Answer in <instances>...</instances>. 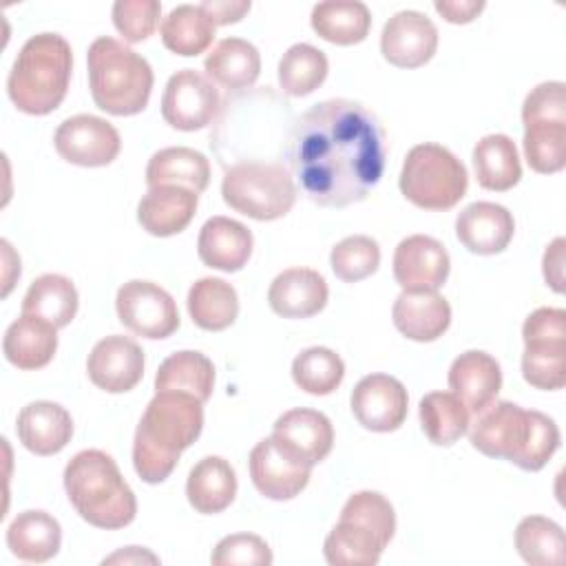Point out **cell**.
Returning <instances> with one entry per match:
<instances>
[{
  "label": "cell",
  "mask_w": 566,
  "mask_h": 566,
  "mask_svg": "<svg viewBox=\"0 0 566 566\" xmlns=\"http://www.w3.org/2000/svg\"><path fill=\"white\" fill-rule=\"evenodd\" d=\"M221 111V95L217 84L195 71L181 69L166 82L161 95V117L177 130H199L212 124Z\"/></svg>",
  "instance_id": "obj_10"
},
{
  "label": "cell",
  "mask_w": 566,
  "mask_h": 566,
  "mask_svg": "<svg viewBox=\"0 0 566 566\" xmlns=\"http://www.w3.org/2000/svg\"><path fill=\"white\" fill-rule=\"evenodd\" d=\"M285 159L303 195L325 208L363 201L385 172V130L354 99H325L292 122Z\"/></svg>",
  "instance_id": "obj_1"
},
{
  "label": "cell",
  "mask_w": 566,
  "mask_h": 566,
  "mask_svg": "<svg viewBox=\"0 0 566 566\" xmlns=\"http://www.w3.org/2000/svg\"><path fill=\"white\" fill-rule=\"evenodd\" d=\"M159 15L161 2L157 0H117L113 4V24L130 44L150 38L159 24Z\"/></svg>",
  "instance_id": "obj_45"
},
{
  "label": "cell",
  "mask_w": 566,
  "mask_h": 566,
  "mask_svg": "<svg viewBox=\"0 0 566 566\" xmlns=\"http://www.w3.org/2000/svg\"><path fill=\"white\" fill-rule=\"evenodd\" d=\"M310 22L323 40L338 46H349L367 38L371 13L367 4L358 0H327L314 4Z\"/></svg>",
  "instance_id": "obj_32"
},
{
  "label": "cell",
  "mask_w": 566,
  "mask_h": 566,
  "mask_svg": "<svg viewBox=\"0 0 566 566\" xmlns=\"http://www.w3.org/2000/svg\"><path fill=\"white\" fill-rule=\"evenodd\" d=\"M186 391L206 402L214 389V365L201 352L184 349L170 354L155 374V391Z\"/></svg>",
  "instance_id": "obj_34"
},
{
  "label": "cell",
  "mask_w": 566,
  "mask_h": 566,
  "mask_svg": "<svg viewBox=\"0 0 566 566\" xmlns=\"http://www.w3.org/2000/svg\"><path fill=\"white\" fill-rule=\"evenodd\" d=\"M451 270L447 248L429 234H411L396 245L394 279L402 292H438Z\"/></svg>",
  "instance_id": "obj_14"
},
{
  "label": "cell",
  "mask_w": 566,
  "mask_h": 566,
  "mask_svg": "<svg viewBox=\"0 0 566 566\" xmlns=\"http://www.w3.org/2000/svg\"><path fill=\"white\" fill-rule=\"evenodd\" d=\"M396 329L416 343L438 340L451 325V305L438 292H400L391 307Z\"/></svg>",
  "instance_id": "obj_23"
},
{
  "label": "cell",
  "mask_w": 566,
  "mask_h": 566,
  "mask_svg": "<svg viewBox=\"0 0 566 566\" xmlns=\"http://www.w3.org/2000/svg\"><path fill=\"white\" fill-rule=\"evenodd\" d=\"M515 548L526 564L559 566L564 564V531L544 515H526L515 528Z\"/></svg>",
  "instance_id": "obj_39"
},
{
  "label": "cell",
  "mask_w": 566,
  "mask_h": 566,
  "mask_svg": "<svg viewBox=\"0 0 566 566\" xmlns=\"http://www.w3.org/2000/svg\"><path fill=\"white\" fill-rule=\"evenodd\" d=\"M522 122H566V84L542 82L522 104Z\"/></svg>",
  "instance_id": "obj_47"
},
{
  "label": "cell",
  "mask_w": 566,
  "mask_h": 566,
  "mask_svg": "<svg viewBox=\"0 0 566 566\" xmlns=\"http://www.w3.org/2000/svg\"><path fill=\"white\" fill-rule=\"evenodd\" d=\"M475 179L484 190H511L522 177V164L515 142L509 135H484L473 148Z\"/></svg>",
  "instance_id": "obj_31"
},
{
  "label": "cell",
  "mask_w": 566,
  "mask_h": 566,
  "mask_svg": "<svg viewBox=\"0 0 566 566\" xmlns=\"http://www.w3.org/2000/svg\"><path fill=\"white\" fill-rule=\"evenodd\" d=\"M272 436L312 467L323 462L334 447V427L329 418L323 411L307 407L281 413L274 422Z\"/></svg>",
  "instance_id": "obj_24"
},
{
  "label": "cell",
  "mask_w": 566,
  "mask_h": 566,
  "mask_svg": "<svg viewBox=\"0 0 566 566\" xmlns=\"http://www.w3.org/2000/svg\"><path fill=\"white\" fill-rule=\"evenodd\" d=\"M210 161L203 153L188 146H168L157 150L146 166V184L153 186H184L197 195L208 188Z\"/></svg>",
  "instance_id": "obj_28"
},
{
  "label": "cell",
  "mask_w": 566,
  "mask_h": 566,
  "mask_svg": "<svg viewBox=\"0 0 566 566\" xmlns=\"http://www.w3.org/2000/svg\"><path fill=\"white\" fill-rule=\"evenodd\" d=\"M252 232L230 217H210L197 239V254L203 265L221 272H239L252 254Z\"/></svg>",
  "instance_id": "obj_22"
},
{
  "label": "cell",
  "mask_w": 566,
  "mask_h": 566,
  "mask_svg": "<svg viewBox=\"0 0 566 566\" xmlns=\"http://www.w3.org/2000/svg\"><path fill=\"white\" fill-rule=\"evenodd\" d=\"M91 382L108 394L130 391L144 376L142 347L122 334H111L95 343L86 358Z\"/></svg>",
  "instance_id": "obj_16"
},
{
  "label": "cell",
  "mask_w": 566,
  "mask_h": 566,
  "mask_svg": "<svg viewBox=\"0 0 566 566\" xmlns=\"http://www.w3.org/2000/svg\"><path fill=\"white\" fill-rule=\"evenodd\" d=\"M352 413L369 431L389 433L396 431L409 409V396L405 385L389 374H369L352 389Z\"/></svg>",
  "instance_id": "obj_13"
},
{
  "label": "cell",
  "mask_w": 566,
  "mask_h": 566,
  "mask_svg": "<svg viewBox=\"0 0 566 566\" xmlns=\"http://www.w3.org/2000/svg\"><path fill=\"white\" fill-rule=\"evenodd\" d=\"M15 431L22 447L31 453L53 455L71 442L73 418L57 402L35 400L20 409Z\"/></svg>",
  "instance_id": "obj_21"
},
{
  "label": "cell",
  "mask_w": 566,
  "mask_h": 566,
  "mask_svg": "<svg viewBox=\"0 0 566 566\" xmlns=\"http://www.w3.org/2000/svg\"><path fill=\"white\" fill-rule=\"evenodd\" d=\"M329 62L325 53L307 42L292 44L279 62V84L290 97L314 93L327 77Z\"/></svg>",
  "instance_id": "obj_38"
},
{
  "label": "cell",
  "mask_w": 566,
  "mask_h": 566,
  "mask_svg": "<svg viewBox=\"0 0 566 566\" xmlns=\"http://www.w3.org/2000/svg\"><path fill=\"white\" fill-rule=\"evenodd\" d=\"M564 248L566 241L564 237L553 239L546 250H544V259H542V272H544V281L546 285L562 294L564 292Z\"/></svg>",
  "instance_id": "obj_48"
},
{
  "label": "cell",
  "mask_w": 566,
  "mask_h": 566,
  "mask_svg": "<svg viewBox=\"0 0 566 566\" xmlns=\"http://www.w3.org/2000/svg\"><path fill=\"white\" fill-rule=\"evenodd\" d=\"M144 559L157 562L155 555H150V553H146V551H139V546H128L126 551H119V553L106 557L104 564H113V562H124V564H126V562H144Z\"/></svg>",
  "instance_id": "obj_51"
},
{
  "label": "cell",
  "mask_w": 566,
  "mask_h": 566,
  "mask_svg": "<svg viewBox=\"0 0 566 566\" xmlns=\"http://www.w3.org/2000/svg\"><path fill=\"white\" fill-rule=\"evenodd\" d=\"M221 197L250 219L274 221L294 208L296 184L290 168L279 161H239L226 168Z\"/></svg>",
  "instance_id": "obj_7"
},
{
  "label": "cell",
  "mask_w": 566,
  "mask_h": 566,
  "mask_svg": "<svg viewBox=\"0 0 566 566\" xmlns=\"http://www.w3.org/2000/svg\"><path fill=\"white\" fill-rule=\"evenodd\" d=\"M199 195L184 186H153L137 203V221L153 237H172L188 228Z\"/></svg>",
  "instance_id": "obj_20"
},
{
  "label": "cell",
  "mask_w": 566,
  "mask_h": 566,
  "mask_svg": "<svg viewBox=\"0 0 566 566\" xmlns=\"http://www.w3.org/2000/svg\"><path fill=\"white\" fill-rule=\"evenodd\" d=\"M234 495L237 473L221 455H206L190 469L186 480V497L197 513H221L232 504Z\"/></svg>",
  "instance_id": "obj_26"
},
{
  "label": "cell",
  "mask_w": 566,
  "mask_h": 566,
  "mask_svg": "<svg viewBox=\"0 0 566 566\" xmlns=\"http://www.w3.org/2000/svg\"><path fill=\"white\" fill-rule=\"evenodd\" d=\"M115 310L119 323L137 336L168 338L179 327L175 298L153 281L133 279L117 290Z\"/></svg>",
  "instance_id": "obj_9"
},
{
  "label": "cell",
  "mask_w": 566,
  "mask_h": 566,
  "mask_svg": "<svg viewBox=\"0 0 566 566\" xmlns=\"http://www.w3.org/2000/svg\"><path fill=\"white\" fill-rule=\"evenodd\" d=\"M88 88L97 108L108 115L128 117L146 108L153 91V69L146 57L124 42L102 35L86 53Z\"/></svg>",
  "instance_id": "obj_6"
},
{
  "label": "cell",
  "mask_w": 566,
  "mask_h": 566,
  "mask_svg": "<svg viewBox=\"0 0 566 566\" xmlns=\"http://www.w3.org/2000/svg\"><path fill=\"white\" fill-rule=\"evenodd\" d=\"M57 349V327L44 318L20 314L2 338L4 358L18 369L46 367Z\"/></svg>",
  "instance_id": "obj_25"
},
{
  "label": "cell",
  "mask_w": 566,
  "mask_h": 566,
  "mask_svg": "<svg viewBox=\"0 0 566 566\" xmlns=\"http://www.w3.org/2000/svg\"><path fill=\"white\" fill-rule=\"evenodd\" d=\"M522 376L535 389H562L566 385V338L526 340Z\"/></svg>",
  "instance_id": "obj_40"
},
{
  "label": "cell",
  "mask_w": 566,
  "mask_h": 566,
  "mask_svg": "<svg viewBox=\"0 0 566 566\" xmlns=\"http://www.w3.org/2000/svg\"><path fill=\"white\" fill-rule=\"evenodd\" d=\"M515 232L513 214L493 201H473L455 219L458 241L473 254H497L509 248Z\"/></svg>",
  "instance_id": "obj_17"
},
{
  "label": "cell",
  "mask_w": 566,
  "mask_h": 566,
  "mask_svg": "<svg viewBox=\"0 0 566 566\" xmlns=\"http://www.w3.org/2000/svg\"><path fill=\"white\" fill-rule=\"evenodd\" d=\"M272 559L274 557L268 542L252 533H234L223 537L210 555L214 566H270Z\"/></svg>",
  "instance_id": "obj_46"
},
{
  "label": "cell",
  "mask_w": 566,
  "mask_h": 566,
  "mask_svg": "<svg viewBox=\"0 0 566 566\" xmlns=\"http://www.w3.org/2000/svg\"><path fill=\"white\" fill-rule=\"evenodd\" d=\"M292 378L298 389L312 396H327L343 382L345 363L329 347H307L294 358Z\"/></svg>",
  "instance_id": "obj_41"
},
{
  "label": "cell",
  "mask_w": 566,
  "mask_h": 566,
  "mask_svg": "<svg viewBox=\"0 0 566 566\" xmlns=\"http://www.w3.org/2000/svg\"><path fill=\"white\" fill-rule=\"evenodd\" d=\"M312 464L274 436L259 440L250 451V478L268 500H292L310 482Z\"/></svg>",
  "instance_id": "obj_11"
},
{
  "label": "cell",
  "mask_w": 566,
  "mask_h": 566,
  "mask_svg": "<svg viewBox=\"0 0 566 566\" xmlns=\"http://www.w3.org/2000/svg\"><path fill=\"white\" fill-rule=\"evenodd\" d=\"M203 429V402L186 391H155L135 429L133 467L148 484L164 482Z\"/></svg>",
  "instance_id": "obj_2"
},
{
  "label": "cell",
  "mask_w": 566,
  "mask_h": 566,
  "mask_svg": "<svg viewBox=\"0 0 566 566\" xmlns=\"http://www.w3.org/2000/svg\"><path fill=\"white\" fill-rule=\"evenodd\" d=\"M449 387L471 413H480L502 389L500 363L486 352L469 349L451 363Z\"/></svg>",
  "instance_id": "obj_19"
},
{
  "label": "cell",
  "mask_w": 566,
  "mask_h": 566,
  "mask_svg": "<svg viewBox=\"0 0 566 566\" xmlns=\"http://www.w3.org/2000/svg\"><path fill=\"white\" fill-rule=\"evenodd\" d=\"M398 186L422 210H449L467 195L469 175L449 148L427 142L407 153Z\"/></svg>",
  "instance_id": "obj_8"
},
{
  "label": "cell",
  "mask_w": 566,
  "mask_h": 566,
  "mask_svg": "<svg viewBox=\"0 0 566 566\" xmlns=\"http://www.w3.org/2000/svg\"><path fill=\"white\" fill-rule=\"evenodd\" d=\"M71 71L73 51L60 33L31 35L9 71V99L27 115H49L66 97Z\"/></svg>",
  "instance_id": "obj_5"
},
{
  "label": "cell",
  "mask_w": 566,
  "mask_h": 566,
  "mask_svg": "<svg viewBox=\"0 0 566 566\" xmlns=\"http://www.w3.org/2000/svg\"><path fill=\"white\" fill-rule=\"evenodd\" d=\"M524 157L539 175H553L566 166V122L524 124Z\"/></svg>",
  "instance_id": "obj_42"
},
{
  "label": "cell",
  "mask_w": 566,
  "mask_h": 566,
  "mask_svg": "<svg viewBox=\"0 0 566 566\" xmlns=\"http://www.w3.org/2000/svg\"><path fill=\"white\" fill-rule=\"evenodd\" d=\"M77 305L80 296L71 279L62 274H42L29 285L22 298V314L44 318L60 329L75 318Z\"/></svg>",
  "instance_id": "obj_33"
},
{
  "label": "cell",
  "mask_w": 566,
  "mask_h": 566,
  "mask_svg": "<svg viewBox=\"0 0 566 566\" xmlns=\"http://www.w3.org/2000/svg\"><path fill=\"white\" fill-rule=\"evenodd\" d=\"M329 265L345 283H358L371 276L380 265V248L371 237L352 234L332 248Z\"/></svg>",
  "instance_id": "obj_43"
},
{
  "label": "cell",
  "mask_w": 566,
  "mask_h": 566,
  "mask_svg": "<svg viewBox=\"0 0 566 566\" xmlns=\"http://www.w3.org/2000/svg\"><path fill=\"white\" fill-rule=\"evenodd\" d=\"M327 281L312 268H287L268 290L272 312L283 318H310L327 305Z\"/></svg>",
  "instance_id": "obj_18"
},
{
  "label": "cell",
  "mask_w": 566,
  "mask_h": 566,
  "mask_svg": "<svg viewBox=\"0 0 566 566\" xmlns=\"http://www.w3.org/2000/svg\"><path fill=\"white\" fill-rule=\"evenodd\" d=\"M64 489L77 515L91 526L115 531L137 515V500L115 460L99 449L75 453L64 469Z\"/></svg>",
  "instance_id": "obj_4"
},
{
  "label": "cell",
  "mask_w": 566,
  "mask_h": 566,
  "mask_svg": "<svg viewBox=\"0 0 566 566\" xmlns=\"http://www.w3.org/2000/svg\"><path fill=\"white\" fill-rule=\"evenodd\" d=\"M57 155L75 166L99 168L117 159L122 139L117 128L95 115H73L64 119L53 137Z\"/></svg>",
  "instance_id": "obj_12"
},
{
  "label": "cell",
  "mask_w": 566,
  "mask_h": 566,
  "mask_svg": "<svg viewBox=\"0 0 566 566\" xmlns=\"http://www.w3.org/2000/svg\"><path fill=\"white\" fill-rule=\"evenodd\" d=\"M436 49L438 29L420 11H398L382 27L380 53L389 64L398 69H418L427 64Z\"/></svg>",
  "instance_id": "obj_15"
},
{
  "label": "cell",
  "mask_w": 566,
  "mask_h": 566,
  "mask_svg": "<svg viewBox=\"0 0 566 566\" xmlns=\"http://www.w3.org/2000/svg\"><path fill=\"white\" fill-rule=\"evenodd\" d=\"M387 544L367 526L338 520L323 544V555L332 566H374Z\"/></svg>",
  "instance_id": "obj_36"
},
{
  "label": "cell",
  "mask_w": 566,
  "mask_h": 566,
  "mask_svg": "<svg viewBox=\"0 0 566 566\" xmlns=\"http://www.w3.org/2000/svg\"><path fill=\"white\" fill-rule=\"evenodd\" d=\"M186 303L192 323L206 332L228 329L239 316L237 290L219 276H203L195 281L188 290Z\"/></svg>",
  "instance_id": "obj_30"
},
{
  "label": "cell",
  "mask_w": 566,
  "mask_h": 566,
  "mask_svg": "<svg viewBox=\"0 0 566 566\" xmlns=\"http://www.w3.org/2000/svg\"><path fill=\"white\" fill-rule=\"evenodd\" d=\"M433 9L451 24H467L482 13L484 0H436Z\"/></svg>",
  "instance_id": "obj_49"
},
{
  "label": "cell",
  "mask_w": 566,
  "mask_h": 566,
  "mask_svg": "<svg viewBox=\"0 0 566 566\" xmlns=\"http://www.w3.org/2000/svg\"><path fill=\"white\" fill-rule=\"evenodd\" d=\"M206 75L228 88L243 91L250 88L261 73V55L256 46L243 38H226L203 60Z\"/></svg>",
  "instance_id": "obj_29"
},
{
  "label": "cell",
  "mask_w": 566,
  "mask_h": 566,
  "mask_svg": "<svg viewBox=\"0 0 566 566\" xmlns=\"http://www.w3.org/2000/svg\"><path fill=\"white\" fill-rule=\"evenodd\" d=\"M424 436L438 447H451L469 429V409L453 391H431L418 407Z\"/></svg>",
  "instance_id": "obj_37"
},
{
  "label": "cell",
  "mask_w": 566,
  "mask_h": 566,
  "mask_svg": "<svg viewBox=\"0 0 566 566\" xmlns=\"http://www.w3.org/2000/svg\"><path fill=\"white\" fill-rule=\"evenodd\" d=\"M340 520L358 522L374 531L385 544L391 542L396 533V513L391 502L378 491H358L349 495L340 511Z\"/></svg>",
  "instance_id": "obj_44"
},
{
  "label": "cell",
  "mask_w": 566,
  "mask_h": 566,
  "mask_svg": "<svg viewBox=\"0 0 566 566\" xmlns=\"http://www.w3.org/2000/svg\"><path fill=\"white\" fill-rule=\"evenodd\" d=\"M199 7L210 15V20L217 27H223V24L239 22L250 11L252 4L248 0H203Z\"/></svg>",
  "instance_id": "obj_50"
},
{
  "label": "cell",
  "mask_w": 566,
  "mask_h": 566,
  "mask_svg": "<svg viewBox=\"0 0 566 566\" xmlns=\"http://www.w3.org/2000/svg\"><path fill=\"white\" fill-rule=\"evenodd\" d=\"M159 31L168 51L175 55L195 57L212 44L217 24L199 4H179L164 18Z\"/></svg>",
  "instance_id": "obj_35"
},
{
  "label": "cell",
  "mask_w": 566,
  "mask_h": 566,
  "mask_svg": "<svg viewBox=\"0 0 566 566\" xmlns=\"http://www.w3.org/2000/svg\"><path fill=\"white\" fill-rule=\"evenodd\" d=\"M475 416L469 442L489 458L509 460L524 471H539L559 449V429L542 411L522 409L511 400H493Z\"/></svg>",
  "instance_id": "obj_3"
},
{
  "label": "cell",
  "mask_w": 566,
  "mask_h": 566,
  "mask_svg": "<svg viewBox=\"0 0 566 566\" xmlns=\"http://www.w3.org/2000/svg\"><path fill=\"white\" fill-rule=\"evenodd\" d=\"M60 544H62L60 522L40 509H29L18 513L7 528V546L22 562H33V564L49 562L57 555Z\"/></svg>",
  "instance_id": "obj_27"
}]
</instances>
